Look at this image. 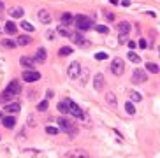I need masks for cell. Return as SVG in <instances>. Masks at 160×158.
Here are the masks:
<instances>
[{
	"instance_id": "6da1fadb",
	"label": "cell",
	"mask_w": 160,
	"mask_h": 158,
	"mask_svg": "<svg viewBox=\"0 0 160 158\" xmlns=\"http://www.w3.org/2000/svg\"><path fill=\"white\" fill-rule=\"evenodd\" d=\"M21 91V84L18 79H12L9 84H7V88L4 90V93H2V97H0V100L2 102H7V100H11V98H14V97H18Z\"/></svg>"
},
{
	"instance_id": "7a4b0ae2",
	"label": "cell",
	"mask_w": 160,
	"mask_h": 158,
	"mask_svg": "<svg viewBox=\"0 0 160 158\" xmlns=\"http://www.w3.org/2000/svg\"><path fill=\"white\" fill-rule=\"evenodd\" d=\"M74 23H76V28L81 30V32L90 30L91 26H93L91 18H90V16H85V14H78V16H74Z\"/></svg>"
},
{
	"instance_id": "3957f363",
	"label": "cell",
	"mask_w": 160,
	"mask_h": 158,
	"mask_svg": "<svg viewBox=\"0 0 160 158\" xmlns=\"http://www.w3.org/2000/svg\"><path fill=\"white\" fill-rule=\"evenodd\" d=\"M111 72L114 74V76H121V74L125 72V62L121 60L120 56L113 58V62H111Z\"/></svg>"
},
{
	"instance_id": "277c9868",
	"label": "cell",
	"mask_w": 160,
	"mask_h": 158,
	"mask_svg": "<svg viewBox=\"0 0 160 158\" xmlns=\"http://www.w3.org/2000/svg\"><path fill=\"white\" fill-rule=\"evenodd\" d=\"M56 123H58V126H60V130H63V132H69L70 135L78 134V130L74 128V123H70V121L67 119V118H62V116H60Z\"/></svg>"
},
{
	"instance_id": "5b68a950",
	"label": "cell",
	"mask_w": 160,
	"mask_h": 158,
	"mask_svg": "<svg viewBox=\"0 0 160 158\" xmlns=\"http://www.w3.org/2000/svg\"><path fill=\"white\" fill-rule=\"evenodd\" d=\"M148 81V74L146 70H142V69H136L134 72H132V83L134 84H142Z\"/></svg>"
},
{
	"instance_id": "8992f818",
	"label": "cell",
	"mask_w": 160,
	"mask_h": 158,
	"mask_svg": "<svg viewBox=\"0 0 160 158\" xmlns=\"http://www.w3.org/2000/svg\"><path fill=\"white\" fill-rule=\"evenodd\" d=\"M21 79L27 81V83H35V81L40 79V74L37 70H34V69H28V70H25V72L21 74Z\"/></svg>"
},
{
	"instance_id": "52a82bcc",
	"label": "cell",
	"mask_w": 160,
	"mask_h": 158,
	"mask_svg": "<svg viewBox=\"0 0 160 158\" xmlns=\"http://www.w3.org/2000/svg\"><path fill=\"white\" fill-rule=\"evenodd\" d=\"M79 74H81L79 62H72L69 67H67V76H69L70 79H78V77H79Z\"/></svg>"
},
{
	"instance_id": "ba28073f",
	"label": "cell",
	"mask_w": 160,
	"mask_h": 158,
	"mask_svg": "<svg viewBox=\"0 0 160 158\" xmlns=\"http://www.w3.org/2000/svg\"><path fill=\"white\" fill-rule=\"evenodd\" d=\"M104 84H106V77H104V74L97 72L95 76H93V88H95L97 91H102V90H104Z\"/></svg>"
},
{
	"instance_id": "9c48e42d",
	"label": "cell",
	"mask_w": 160,
	"mask_h": 158,
	"mask_svg": "<svg viewBox=\"0 0 160 158\" xmlns=\"http://www.w3.org/2000/svg\"><path fill=\"white\" fill-rule=\"evenodd\" d=\"M69 39H70L72 42H74V44H78V46H83V48L90 46V41H85V37H83L81 33H76V32H74V33H70Z\"/></svg>"
},
{
	"instance_id": "30bf717a",
	"label": "cell",
	"mask_w": 160,
	"mask_h": 158,
	"mask_svg": "<svg viewBox=\"0 0 160 158\" xmlns=\"http://www.w3.org/2000/svg\"><path fill=\"white\" fill-rule=\"evenodd\" d=\"M69 113L72 116H74V118H78V119H81V118H83V111H81V107L78 104H74V102H72V100H70V105H69Z\"/></svg>"
},
{
	"instance_id": "8fae6325",
	"label": "cell",
	"mask_w": 160,
	"mask_h": 158,
	"mask_svg": "<svg viewBox=\"0 0 160 158\" xmlns=\"http://www.w3.org/2000/svg\"><path fill=\"white\" fill-rule=\"evenodd\" d=\"M37 18H39V21L40 23H44V25H50L51 23V14L46 9H39L37 11Z\"/></svg>"
},
{
	"instance_id": "7c38bea8",
	"label": "cell",
	"mask_w": 160,
	"mask_h": 158,
	"mask_svg": "<svg viewBox=\"0 0 160 158\" xmlns=\"http://www.w3.org/2000/svg\"><path fill=\"white\" fill-rule=\"evenodd\" d=\"M20 63L23 67H27V69H34V67H35V58H34V56H21Z\"/></svg>"
},
{
	"instance_id": "4fadbf2b",
	"label": "cell",
	"mask_w": 160,
	"mask_h": 158,
	"mask_svg": "<svg viewBox=\"0 0 160 158\" xmlns=\"http://www.w3.org/2000/svg\"><path fill=\"white\" fill-rule=\"evenodd\" d=\"M60 23H62V26H70L74 23V16L70 12H63L60 16Z\"/></svg>"
},
{
	"instance_id": "5bb4252c",
	"label": "cell",
	"mask_w": 160,
	"mask_h": 158,
	"mask_svg": "<svg viewBox=\"0 0 160 158\" xmlns=\"http://www.w3.org/2000/svg\"><path fill=\"white\" fill-rule=\"evenodd\" d=\"M20 104L18 102H14V104H5V107H4V111L7 113V114H16V113H20Z\"/></svg>"
},
{
	"instance_id": "9a60e30c",
	"label": "cell",
	"mask_w": 160,
	"mask_h": 158,
	"mask_svg": "<svg viewBox=\"0 0 160 158\" xmlns=\"http://www.w3.org/2000/svg\"><path fill=\"white\" fill-rule=\"evenodd\" d=\"M69 105H70V98H65V100H62L58 102V111H60L62 114H69Z\"/></svg>"
},
{
	"instance_id": "2e32d148",
	"label": "cell",
	"mask_w": 160,
	"mask_h": 158,
	"mask_svg": "<svg viewBox=\"0 0 160 158\" xmlns=\"http://www.w3.org/2000/svg\"><path fill=\"white\" fill-rule=\"evenodd\" d=\"M106 102L114 109V107H118V98H116V95L113 93V91H107L106 93Z\"/></svg>"
},
{
	"instance_id": "e0dca14e",
	"label": "cell",
	"mask_w": 160,
	"mask_h": 158,
	"mask_svg": "<svg viewBox=\"0 0 160 158\" xmlns=\"http://www.w3.org/2000/svg\"><path fill=\"white\" fill-rule=\"evenodd\" d=\"M14 42H16V46H30L32 44V37L30 35H20Z\"/></svg>"
},
{
	"instance_id": "ac0fdd59",
	"label": "cell",
	"mask_w": 160,
	"mask_h": 158,
	"mask_svg": "<svg viewBox=\"0 0 160 158\" xmlns=\"http://www.w3.org/2000/svg\"><path fill=\"white\" fill-rule=\"evenodd\" d=\"M0 119H2V126L4 128H14V125H16V119L12 116H5V118H0Z\"/></svg>"
},
{
	"instance_id": "d6986e66",
	"label": "cell",
	"mask_w": 160,
	"mask_h": 158,
	"mask_svg": "<svg viewBox=\"0 0 160 158\" xmlns=\"http://www.w3.org/2000/svg\"><path fill=\"white\" fill-rule=\"evenodd\" d=\"M116 30H118V33H129L130 32V23L129 21H120V23L116 25Z\"/></svg>"
},
{
	"instance_id": "ffe728a7",
	"label": "cell",
	"mask_w": 160,
	"mask_h": 158,
	"mask_svg": "<svg viewBox=\"0 0 160 158\" xmlns=\"http://www.w3.org/2000/svg\"><path fill=\"white\" fill-rule=\"evenodd\" d=\"M35 62H46V49L44 48H39L37 53H35Z\"/></svg>"
},
{
	"instance_id": "44dd1931",
	"label": "cell",
	"mask_w": 160,
	"mask_h": 158,
	"mask_svg": "<svg viewBox=\"0 0 160 158\" xmlns=\"http://www.w3.org/2000/svg\"><path fill=\"white\" fill-rule=\"evenodd\" d=\"M146 70L151 74H158L160 72V69H158V65L157 63H153V62H148L146 63Z\"/></svg>"
},
{
	"instance_id": "7402d4cb",
	"label": "cell",
	"mask_w": 160,
	"mask_h": 158,
	"mask_svg": "<svg viewBox=\"0 0 160 158\" xmlns=\"http://www.w3.org/2000/svg\"><path fill=\"white\" fill-rule=\"evenodd\" d=\"M9 14L12 16V18H21V16L25 14V11L21 9V7H14V9L9 11Z\"/></svg>"
},
{
	"instance_id": "603a6c76",
	"label": "cell",
	"mask_w": 160,
	"mask_h": 158,
	"mask_svg": "<svg viewBox=\"0 0 160 158\" xmlns=\"http://www.w3.org/2000/svg\"><path fill=\"white\" fill-rule=\"evenodd\" d=\"M4 30L7 32V33H16L18 28H16V25H14L12 21H7V23H5V26H4Z\"/></svg>"
},
{
	"instance_id": "cb8c5ba5",
	"label": "cell",
	"mask_w": 160,
	"mask_h": 158,
	"mask_svg": "<svg viewBox=\"0 0 160 158\" xmlns=\"http://www.w3.org/2000/svg\"><path fill=\"white\" fill-rule=\"evenodd\" d=\"M58 54H60V56H69V54H72V48H69V46H63V48H60Z\"/></svg>"
},
{
	"instance_id": "d4e9b609",
	"label": "cell",
	"mask_w": 160,
	"mask_h": 158,
	"mask_svg": "<svg viewBox=\"0 0 160 158\" xmlns=\"http://www.w3.org/2000/svg\"><path fill=\"white\" fill-rule=\"evenodd\" d=\"M130 100H134V102H141L142 100V95L139 91H130Z\"/></svg>"
},
{
	"instance_id": "484cf974",
	"label": "cell",
	"mask_w": 160,
	"mask_h": 158,
	"mask_svg": "<svg viewBox=\"0 0 160 158\" xmlns=\"http://www.w3.org/2000/svg\"><path fill=\"white\" fill-rule=\"evenodd\" d=\"M129 60L132 63H141V58H139V54H136L134 51H130L129 53Z\"/></svg>"
},
{
	"instance_id": "4316f807",
	"label": "cell",
	"mask_w": 160,
	"mask_h": 158,
	"mask_svg": "<svg viewBox=\"0 0 160 158\" xmlns=\"http://www.w3.org/2000/svg\"><path fill=\"white\" fill-rule=\"evenodd\" d=\"M125 111H127V114H136V107L132 102H127L125 104Z\"/></svg>"
},
{
	"instance_id": "83f0119b",
	"label": "cell",
	"mask_w": 160,
	"mask_h": 158,
	"mask_svg": "<svg viewBox=\"0 0 160 158\" xmlns=\"http://www.w3.org/2000/svg\"><path fill=\"white\" fill-rule=\"evenodd\" d=\"M2 46H4V48H16V42L14 41H9V39H4V41H2Z\"/></svg>"
},
{
	"instance_id": "f1b7e54d",
	"label": "cell",
	"mask_w": 160,
	"mask_h": 158,
	"mask_svg": "<svg viewBox=\"0 0 160 158\" xmlns=\"http://www.w3.org/2000/svg\"><path fill=\"white\" fill-rule=\"evenodd\" d=\"M65 156H81V158H86L88 155H86V153H83V151H74V153H67Z\"/></svg>"
},
{
	"instance_id": "f546056e",
	"label": "cell",
	"mask_w": 160,
	"mask_h": 158,
	"mask_svg": "<svg viewBox=\"0 0 160 158\" xmlns=\"http://www.w3.org/2000/svg\"><path fill=\"white\" fill-rule=\"evenodd\" d=\"M37 109H39L40 113H44V111H48V98L46 100H42L39 105H37Z\"/></svg>"
},
{
	"instance_id": "4dcf8cb0",
	"label": "cell",
	"mask_w": 160,
	"mask_h": 158,
	"mask_svg": "<svg viewBox=\"0 0 160 158\" xmlns=\"http://www.w3.org/2000/svg\"><path fill=\"white\" fill-rule=\"evenodd\" d=\"M102 14H104V18L107 21H114V14H113L111 11H102Z\"/></svg>"
},
{
	"instance_id": "1f68e13d",
	"label": "cell",
	"mask_w": 160,
	"mask_h": 158,
	"mask_svg": "<svg viewBox=\"0 0 160 158\" xmlns=\"http://www.w3.org/2000/svg\"><path fill=\"white\" fill-rule=\"evenodd\" d=\"M95 30L99 32V33H107L109 28H107V26H104V25H95Z\"/></svg>"
},
{
	"instance_id": "d6a6232c",
	"label": "cell",
	"mask_w": 160,
	"mask_h": 158,
	"mask_svg": "<svg viewBox=\"0 0 160 158\" xmlns=\"http://www.w3.org/2000/svg\"><path fill=\"white\" fill-rule=\"evenodd\" d=\"M21 28H25L27 32H34V26H32L28 21H21Z\"/></svg>"
},
{
	"instance_id": "836d02e7",
	"label": "cell",
	"mask_w": 160,
	"mask_h": 158,
	"mask_svg": "<svg viewBox=\"0 0 160 158\" xmlns=\"http://www.w3.org/2000/svg\"><path fill=\"white\" fill-rule=\"evenodd\" d=\"M46 134H50V135H56V134H58V128H55V126H46Z\"/></svg>"
},
{
	"instance_id": "e575fe53",
	"label": "cell",
	"mask_w": 160,
	"mask_h": 158,
	"mask_svg": "<svg viewBox=\"0 0 160 158\" xmlns=\"http://www.w3.org/2000/svg\"><path fill=\"white\" fill-rule=\"evenodd\" d=\"M107 58V53H104V51H100L95 54V60H106Z\"/></svg>"
},
{
	"instance_id": "d590c367",
	"label": "cell",
	"mask_w": 160,
	"mask_h": 158,
	"mask_svg": "<svg viewBox=\"0 0 160 158\" xmlns=\"http://www.w3.org/2000/svg\"><path fill=\"white\" fill-rule=\"evenodd\" d=\"M56 32H58L60 35H63V37H69V35H70V32H67V30H65V28H63V26H60V28H58V30H56Z\"/></svg>"
},
{
	"instance_id": "8d00e7d4",
	"label": "cell",
	"mask_w": 160,
	"mask_h": 158,
	"mask_svg": "<svg viewBox=\"0 0 160 158\" xmlns=\"http://www.w3.org/2000/svg\"><path fill=\"white\" fill-rule=\"evenodd\" d=\"M120 44H127V41H129V37H127V33H120Z\"/></svg>"
},
{
	"instance_id": "74e56055",
	"label": "cell",
	"mask_w": 160,
	"mask_h": 158,
	"mask_svg": "<svg viewBox=\"0 0 160 158\" xmlns=\"http://www.w3.org/2000/svg\"><path fill=\"white\" fill-rule=\"evenodd\" d=\"M139 48H141V49H144V48H148V42L144 41V39H141V41H139Z\"/></svg>"
},
{
	"instance_id": "f35d334b",
	"label": "cell",
	"mask_w": 160,
	"mask_h": 158,
	"mask_svg": "<svg viewBox=\"0 0 160 158\" xmlns=\"http://www.w3.org/2000/svg\"><path fill=\"white\" fill-rule=\"evenodd\" d=\"M46 37H48V39H50V41H53V37H55V32L48 30V32H46Z\"/></svg>"
},
{
	"instance_id": "ab89813d",
	"label": "cell",
	"mask_w": 160,
	"mask_h": 158,
	"mask_svg": "<svg viewBox=\"0 0 160 158\" xmlns=\"http://www.w3.org/2000/svg\"><path fill=\"white\" fill-rule=\"evenodd\" d=\"M127 44H129L130 49H134V48H136V42H134V41H127Z\"/></svg>"
},
{
	"instance_id": "60d3db41",
	"label": "cell",
	"mask_w": 160,
	"mask_h": 158,
	"mask_svg": "<svg viewBox=\"0 0 160 158\" xmlns=\"http://www.w3.org/2000/svg\"><path fill=\"white\" fill-rule=\"evenodd\" d=\"M28 126H35V119H32V118H28Z\"/></svg>"
},
{
	"instance_id": "b9f144b4",
	"label": "cell",
	"mask_w": 160,
	"mask_h": 158,
	"mask_svg": "<svg viewBox=\"0 0 160 158\" xmlns=\"http://www.w3.org/2000/svg\"><path fill=\"white\" fill-rule=\"evenodd\" d=\"M51 97H53V91H51V90H50V91L46 93V98H51Z\"/></svg>"
},
{
	"instance_id": "7bdbcfd3",
	"label": "cell",
	"mask_w": 160,
	"mask_h": 158,
	"mask_svg": "<svg viewBox=\"0 0 160 158\" xmlns=\"http://www.w3.org/2000/svg\"><path fill=\"white\" fill-rule=\"evenodd\" d=\"M2 11H4V4H2V2H0V12H2Z\"/></svg>"
},
{
	"instance_id": "ee69618b",
	"label": "cell",
	"mask_w": 160,
	"mask_h": 158,
	"mask_svg": "<svg viewBox=\"0 0 160 158\" xmlns=\"http://www.w3.org/2000/svg\"><path fill=\"white\" fill-rule=\"evenodd\" d=\"M0 118H2V111H0Z\"/></svg>"
}]
</instances>
